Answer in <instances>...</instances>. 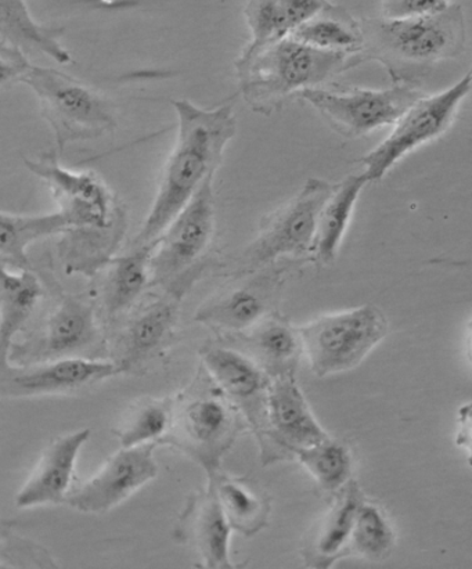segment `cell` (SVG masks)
<instances>
[{"mask_svg":"<svg viewBox=\"0 0 472 569\" xmlns=\"http://www.w3.org/2000/svg\"><path fill=\"white\" fill-rule=\"evenodd\" d=\"M178 116L177 142L162 169L159 189L134 243L154 244L197 191L215 177L238 121L232 104L200 109L189 100L171 101Z\"/></svg>","mask_w":472,"mask_h":569,"instance_id":"6da1fadb","label":"cell"},{"mask_svg":"<svg viewBox=\"0 0 472 569\" xmlns=\"http://www.w3.org/2000/svg\"><path fill=\"white\" fill-rule=\"evenodd\" d=\"M26 166L49 186L70 223L59 252L67 272L92 278L120 247L127 228L125 211L103 180L92 172L66 169L54 153L26 160Z\"/></svg>","mask_w":472,"mask_h":569,"instance_id":"7a4b0ae2","label":"cell"},{"mask_svg":"<svg viewBox=\"0 0 472 569\" xmlns=\"http://www.w3.org/2000/svg\"><path fill=\"white\" fill-rule=\"evenodd\" d=\"M363 61H378L392 83L415 87L443 60L464 53L462 6L449 4L438 13L412 19H363Z\"/></svg>","mask_w":472,"mask_h":569,"instance_id":"3957f363","label":"cell"},{"mask_svg":"<svg viewBox=\"0 0 472 569\" xmlns=\"http://www.w3.org/2000/svg\"><path fill=\"white\" fill-rule=\"evenodd\" d=\"M362 63L361 53L329 52L287 37L243 52L234 66L245 103L271 116L303 90L328 87Z\"/></svg>","mask_w":472,"mask_h":569,"instance_id":"277c9868","label":"cell"},{"mask_svg":"<svg viewBox=\"0 0 472 569\" xmlns=\"http://www.w3.org/2000/svg\"><path fill=\"white\" fill-rule=\"evenodd\" d=\"M243 413L202 368L187 390L173 399L172 425L160 443L189 456L211 480L243 431Z\"/></svg>","mask_w":472,"mask_h":569,"instance_id":"5b68a950","label":"cell"},{"mask_svg":"<svg viewBox=\"0 0 472 569\" xmlns=\"http://www.w3.org/2000/svg\"><path fill=\"white\" fill-rule=\"evenodd\" d=\"M10 81L26 83L37 94L60 153L70 143L104 137L117 127L114 106L103 96L64 72L31 64L26 56L11 67Z\"/></svg>","mask_w":472,"mask_h":569,"instance_id":"8992f818","label":"cell"},{"mask_svg":"<svg viewBox=\"0 0 472 569\" xmlns=\"http://www.w3.org/2000/svg\"><path fill=\"white\" fill-rule=\"evenodd\" d=\"M213 178L207 180L189 204L173 219L157 240L151 257V283L162 287L167 296L187 295L204 270L217 233Z\"/></svg>","mask_w":472,"mask_h":569,"instance_id":"52a82bcc","label":"cell"},{"mask_svg":"<svg viewBox=\"0 0 472 569\" xmlns=\"http://www.w3.org/2000/svg\"><path fill=\"white\" fill-rule=\"evenodd\" d=\"M303 353L318 377L355 369L388 335V320L375 306L325 315L300 327Z\"/></svg>","mask_w":472,"mask_h":569,"instance_id":"ba28073f","label":"cell"},{"mask_svg":"<svg viewBox=\"0 0 472 569\" xmlns=\"http://www.w3.org/2000/svg\"><path fill=\"white\" fill-rule=\"evenodd\" d=\"M334 188L328 180L308 179L300 193L263 217L254 243L241 258V272H254L279 258L312 257L320 212Z\"/></svg>","mask_w":472,"mask_h":569,"instance_id":"9c48e42d","label":"cell"},{"mask_svg":"<svg viewBox=\"0 0 472 569\" xmlns=\"http://www.w3.org/2000/svg\"><path fill=\"white\" fill-rule=\"evenodd\" d=\"M424 93L410 84L393 83L391 88L372 90L330 83L324 88L303 90L297 99L307 101L345 138H361L382 127H392L409 107Z\"/></svg>","mask_w":472,"mask_h":569,"instance_id":"30bf717a","label":"cell"},{"mask_svg":"<svg viewBox=\"0 0 472 569\" xmlns=\"http://www.w3.org/2000/svg\"><path fill=\"white\" fill-rule=\"evenodd\" d=\"M471 90L472 67L452 88L434 96H423L410 106L393 126L390 137L356 161L364 168L368 182H381L388 171L410 151L442 137L453 126L460 106Z\"/></svg>","mask_w":472,"mask_h":569,"instance_id":"8fae6325","label":"cell"},{"mask_svg":"<svg viewBox=\"0 0 472 569\" xmlns=\"http://www.w3.org/2000/svg\"><path fill=\"white\" fill-rule=\"evenodd\" d=\"M257 437L265 466L282 459H295L298 450L329 438L313 416L294 376L271 380L265 420Z\"/></svg>","mask_w":472,"mask_h":569,"instance_id":"7c38bea8","label":"cell"},{"mask_svg":"<svg viewBox=\"0 0 472 569\" xmlns=\"http://www.w3.org/2000/svg\"><path fill=\"white\" fill-rule=\"evenodd\" d=\"M123 373L120 365L93 358H63L30 366L2 363L0 397L69 396Z\"/></svg>","mask_w":472,"mask_h":569,"instance_id":"4fadbf2b","label":"cell"},{"mask_svg":"<svg viewBox=\"0 0 472 569\" xmlns=\"http://www.w3.org/2000/svg\"><path fill=\"white\" fill-rule=\"evenodd\" d=\"M155 443L121 448L92 478L72 488L66 505L86 515H104L159 476Z\"/></svg>","mask_w":472,"mask_h":569,"instance_id":"5bb4252c","label":"cell"},{"mask_svg":"<svg viewBox=\"0 0 472 569\" xmlns=\"http://www.w3.org/2000/svg\"><path fill=\"white\" fill-rule=\"evenodd\" d=\"M202 368L245 417L255 432L265 420L271 377L250 357L228 347H207Z\"/></svg>","mask_w":472,"mask_h":569,"instance_id":"9a60e30c","label":"cell"},{"mask_svg":"<svg viewBox=\"0 0 472 569\" xmlns=\"http://www.w3.org/2000/svg\"><path fill=\"white\" fill-rule=\"evenodd\" d=\"M91 438V430L82 428L54 438L47 445L33 466L31 475L16 495L19 509L39 506L63 505L74 482L78 456Z\"/></svg>","mask_w":472,"mask_h":569,"instance_id":"2e32d148","label":"cell"},{"mask_svg":"<svg viewBox=\"0 0 472 569\" xmlns=\"http://www.w3.org/2000/svg\"><path fill=\"white\" fill-rule=\"evenodd\" d=\"M101 342V330L92 303L67 296L49 315L31 358L33 363L89 358V353H93Z\"/></svg>","mask_w":472,"mask_h":569,"instance_id":"e0dca14e","label":"cell"},{"mask_svg":"<svg viewBox=\"0 0 472 569\" xmlns=\"http://www.w3.org/2000/svg\"><path fill=\"white\" fill-rule=\"evenodd\" d=\"M280 273L261 272L238 281L197 309L199 322L230 332H247L268 317Z\"/></svg>","mask_w":472,"mask_h":569,"instance_id":"ac0fdd59","label":"cell"},{"mask_svg":"<svg viewBox=\"0 0 472 569\" xmlns=\"http://www.w3.org/2000/svg\"><path fill=\"white\" fill-rule=\"evenodd\" d=\"M233 529L222 510L215 492L208 487L188 500L179 516L177 539L193 546L201 557V565L208 569H232L230 560V537Z\"/></svg>","mask_w":472,"mask_h":569,"instance_id":"d6986e66","label":"cell"},{"mask_svg":"<svg viewBox=\"0 0 472 569\" xmlns=\"http://www.w3.org/2000/svg\"><path fill=\"white\" fill-rule=\"evenodd\" d=\"M363 500L362 489L355 481L348 482L335 493L333 505L309 532L303 546L307 567L330 568L342 557L350 556L353 526Z\"/></svg>","mask_w":472,"mask_h":569,"instance_id":"ffe728a7","label":"cell"},{"mask_svg":"<svg viewBox=\"0 0 472 569\" xmlns=\"http://www.w3.org/2000/svg\"><path fill=\"white\" fill-rule=\"evenodd\" d=\"M177 298L168 296L162 300L150 303L139 312L123 330L118 341V358L123 373L139 368L170 341L178 323Z\"/></svg>","mask_w":472,"mask_h":569,"instance_id":"44dd1931","label":"cell"},{"mask_svg":"<svg viewBox=\"0 0 472 569\" xmlns=\"http://www.w3.org/2000/svg\"><path fill=\"white\" fill-rule=\"evenodd\" d=\"M328 4L329 0H249L244 17L251 41L244 52H254L290 37Z\"/></svg>","mask_w":472,"mask_h":569,"instance_id":"7402d4cb","label":"cell"},{"mask_svg":"<svg viewBox=\"0 0 472 569\" xmlns=\"http://www.w3.org/2000/svg\"><path fill=\"white\" fill-rule=\"evenodd\" d=\"M208 487L215 492L233 532L255 537L268 526L271 499L263 488L249 477H233L219 471Z\"/></svg>","mask_w":472,"mask_h":569,"instance_id":"603a6c76","label":"cell"},{"mask_svg":"<svg viewBox=\"0 0 472 569\" xmlns=\"http://www.w3.org/2000/svg\"><path fill=\"white\" fill-rule=\"evenodd\" d=\"M245 336V351L267 375L295 376L298 362L303 353L300 329H294L279 315H268L252 327Z\"/></svg>","mask_w":472,"mask_h":569,"instance_id":"cb8c5ba5","label":"cell"},{"mask_svg":"<svg viewBox=\"0 0 472 569\" xmlns=\"http://www.w3.org/2000/svg\"><path fill=\"white\" fill-rule=\"evenodd\" d=\"M154 244L133 243L132 250L106 264L100 298L109 317L127 311L151 283Z\"/></svg>","mask_w":472,"mask_h":569,"instance_id":"d4e9b609","label":"cell"},{"mask_svg":"<svg viewBox=\"0 0 472 569\" xmlns=\"http://www.w3.org/2000/svg\"><path fill=\"white\" fill-rule=\"evenodd\" d=\"M41 280L32 269L13 270L2 267L0 278V353L2 363L9 362V352L17 335L31 318L43 297Z\"/></svg>","mask_w":472,"mask_h":569,"instance_id":"484cf974","label":"cell"},{"mask_svg":"<svg viewBox=\"0 0 472 569\" xmlns=\"http://www.w3.org/2000/svg\"><path fill=\"white\" fill-rule=\"evenodd\" d=\"M368 179L364 174H350L335 183L333 193L325 201L322 212H320L317 236H314L312 259L318 264L333 263L337 252L341 246L342 239L347 233L348 227L355 210L356 201L361 197Z\"/></svg>","mask_w":472,"mask_h":569,"instance_id":"4316f807","label":"cell"},{"mask_svg":"<svg viewBox=\"0 0 472 569\" xmlns=\"http://www.w3.org/2000/svg\"><path fill=\"white\" fill-rule=\"evenodd\" d=\"M63 33V28L38 24L24 0H0V44H10L24 53L47 54L59 64H69L71 56L60 43Z\"/></svg>","mask_w":472,"mask_h":569,"instance_id":"83f0119b","label":"cell"},{"mask_svg":"<svg viewBox=\"0 0 472 569\" xmlns=\"http://www.w3.org/2000/svg\"><path fill=\"white\" fill-rule=\"evenodd\" d=\"M71 230L63 213L48 216H19L2 212L0 216V262L2 267L22 270L32 269L27 250L36 241L66 234Z\"/></svg>","mask_w":472,"mask_h":569,"instance_id":"f1b7e54d","label":"cell"},{"mask_svg":"<svg viewBox=\"0 0 472 569\" xmlns=\"http://www.w3.org/2000/svg\"><path fill=\"white\" fill-rule=\"evenodd\" d=\"M290 37L329 52L361 53L363 47L362 22L331 2Z\"/></svg>","mask_w":472,"mask_h":569,"instance_id":"f546056e","label":"cell"},{"mask_svg":"<svg viewBox=\"0 0 472 569\" xmlns=\"http://www.w3.org/2000/svg\"><path fill=\"white\" fill-rule=\"evenodd\" d=\"M173 415V399L143 398L134 402L121 421L114 427L122 448L160 443L170 431Z\"/></svg>","mask_w":472,"mask_h":569,"instance_id":"4dcf8cb0","label":"cell"},{"mask_svg":"<svg viewBox=\"0 0 472 569\" xmlns=\"http://www.w3.org/2000/svg\"><path fill=\"white\" fill-rule=\"evenodd\" d=\"M295 459L305 467L309 475L324 492L337 493L351 481L352 456L347 445L334 439L298 450Z\"/></svg>","mask_w":472,"mask_h":569,"instance_id":"1f68e13d","label":"cell"},{"mask_svg":"<svg viewBox=\"0 0 472 569\" xmlns=\"http://www.w3.org/2000/svg\"><path fill=\"white\" fill-rule=\"evenodd\" d=\"M395 531L385 512L366 499L359 506L353 526L350 556L370 561H384L395 548Z\"/></svg>","mask_w":472,"mask_h":569,"instance_id":"d6a6232c","label":"cell"},{"mask_svg":"<svg viewBox=\"0 0 472 569\" xmlns=\"http://www.w3.org/2000/svg\"><path fill=\"white\" fill-rule=\"evenodd\" d=\"M448 6L449 0H381V13L385 19H412L438 13Z\"/></svg>","mask_w":472,"mask_h":569,"instance_id":"836d02e7","label":"cell"},{"mask_svg":"<svg viewBox=\"0 0 472 569\" xmlns=\"http://www.w3.org/2000/svg\"><path fill=\"white\" fill-rule=\"evenodd\" d=\"M456 445L468 450L469 465L472 467V402L459 409Z\"/></svg>","mask_w":472,"mask_h":569,"instance_id":"e575fe53","label":"cell"},{"mask_svg":"<svg viewBox=\"0 0 472 569\" xmlns=\"http://www.w3.org/2000/svg\"><path fill=\"white\" fill-rule=\"evenodd\" d=\"M468 355L470 363L472 365V318L469 323V331H468Z\"/></svg>","mask_w":472,"mask_h":569,"instance_id":"d590c367","label":"cell"},{"mask_svg":"<svg viewBox=\"0 0 472 569\" xmlns=\"http://www.w3.org/2000/svg\"><path fill=\"white\" fill-rule=\"evenodd\" d=\"M472 67V66H471Z\"/></svg>","mask_w":472,"mask_h":569,"instance_id":"8d00e7d4","label":"cell"}]
</instances>
